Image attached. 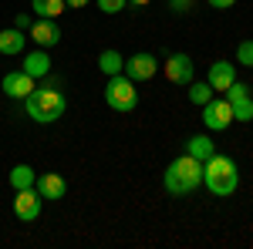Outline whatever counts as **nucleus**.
I'll return each instance as SVG.
<instances>
[{
  "label": "nucleus",
  "instance_id": "18",
  "mask_svg": "<svg viewBox=\"0 0 253 249\" xmlns=\"http://www.w3.org/2000/svg\"><path fill=\"white\" fill-rule=\"evenodd\" d=\"M31 7H34V14L38 17H47V20H58L64 14V0H31Z\"/></svg>",
  "mask_w": 253,
  "mask_h": 249
},
{
  "label": "nucleus",
  "instance_id": "14",
  "mask_svg": "<svg viewBox=\"0 0 253 249\" xmlns=\"http://www.w3.org/2000/svg\"><path fill=\"white\" fill-rule=\"evenodd\" d=\"M20 71H27V74L34 77H44V74H51V58H47V51L41 47V51H34V54H27V61H24V68Z\"/></svg>",
  "mask_w": 253,
  "mask_h": 249
},
{
  "label": "nucleus",
  "instance_id": "16",
  "mask_svg": "<svg viewBox=\"0 0 253 249\" xmlns=\"http://www.w3.org/2000/svg\"><path fill=\"white\" fill-rule=\"evenodd\" d=\"M24 44H27V34L24 31H17V27L0 31V54H20Z\"/></svg>",
  "mask_w": 253,
  "mask_h": 249
},
{
  "label": "nucleus",
  "instance_id": "17",
  "mask_svg": "<svg viewBox=\"0 0 253 249\" xmlns=\"http://www.w3.org/2000/svg\"><path fill=\"white\" fill-rule=\"evenodd\" d=\"M122 68H125V58H122L118 51H101V54H98V71H101V74L115 77V74H122Z\"/></svg>",
  "mask_w": 253,
  "mask_h": 249
},
{
  "label": "nucleus",
  "instance_id": "9",
  "mask_svg": "<svg viewBox=\"0 0 253 249\" xmlns=\"http://www.w3.org/2000/svg\"><path fill=\"white\" fill-rule=\"evenodd\" d=\"M14 215L20 222H34L41 215V195L38 189H17V199H14Z\"/></svg>",
  "mask_w": 253,
  "mask_h": 249
},
{
  "label": "nucleus",
  "instance_id": "15",
  "mask_svg": "<svg viewBox=\"0 0 253 249\" xmlns=\"http://www.w3.org/2000/svg\"><path fill=\"white\" fill-rule=\"evenodd\" d=\"M186 155H193V158H199V162L213 158V155H216L213 138H210V135H193V138L186 142Z\"/></svg>",
  "mask_w": 253,
  "mask_h": 249
},
{
  "label": "nucleus",
  "instance_id": "19",
  "mask_svg": "<svg viewBox=\"0 0 253 249\" xmlns=\"http://www.w3.org/2000/svg\"><path fill=\"white\" fill-rule=\"evenodd\" d=\"M34 182H38V175H34L31 165H14V169H10V185H14V192L17 189H34Z\"/></svg>",
  "mask_w": 253,
  "mask_h": 249
},
{
  "label": "nucleus",
  "instance_id": "7",
  "mask_svg": "<svg viewBox=\"0 0 253 249\" xmlns=\"http://www.w3.org/2000/svg\"><path fill=\"white\" fill-rule=\"evenodd\" d=\"M122 71H125V77H132V81H149V77H156L159 61L152 54H145V51H138V54H132V58L125 61Z\"/></svg>",
  "mask_w": 253,
  "mask_h": 249
},
{
  "label": "nucleus",
  "instance_id": "20",
  "mask_svg": "<svg viewBox=\"0 0 253 249\" xmlns=\"http://www.w3.org/2000/svg\"><path fill=\"white\" fill-rule=\"evenodd\" d=\"M210 98H213L210 81H189V101H193V105H206Z\"/></svg>",
  "mask_w": 253,
  "mask_h": 249
},
{
  "label": "nucleus",
  "instance_id": "23",
  "mask_svg": "<svg viewBox=\"0 0 253 249\" xmlns=\"http://www.w3.org/2000/svg\"><path fill=\"white\" fill-rule=\"evenodd\" d=\"M169 7L175 14H186V10H193V0H169Z\"/></svg>",
  "mask_w": 253,
  "mask_h": 249
},
{
  "label": "nucleus",
  "instance_id": "26",
  "mask_svg": "<svg viewBox=\"0 0 253 249\" xmlns=\"http://www.w3.org/2000/svg\"><path fill=\"white\" fill-rule=\"evenodd\" d=\"M64 3H68L71 10H81V7H84V3H91V0H64Z\"/></svg>",
  "mask_w": 253,
  "mask_h": 249
},
{
  "label": "nucleus",
  "instance_id": "11",
  "mask_svg": "<svg viewBox=\"0 0 253 249\" xmlns=\"http://www.w3.org/2000/svg\"><path fill=\"white\" fill-rule=\"evenodd\" d=\"M31 37H34L41 47L47 51V47H54V44L61 40V31H58V24H54V20L41 17V20H34V24H31Z\"/></svg>",
  "mask_w": 253,
  "mask_h": 249
},
{
  "label": "nucleus",
  "instance_id": "3",
  "mask_svg": "<svg viewBox=\"0 0 253 249\" xmlns=\"http://www.w3.org/2000/svg\"><path fill=\"white\" fill-rule=\"evenodd\" d=\"M24 101H27V118H34L38 125H51V121H58V118L64 115V108H68L64 95H61L54 84L34 88Z\"/></svg>",
  "mask_w": 253,
  "mask_h": 249
},
{
  "label": "nucleus",
  "instance_id": "8",
  "mask_svg": "<svg viewBox=\"0 0 253 249\" xmlns=\"http://www.w3.org/2000/svg\"><path fill=\"white\" fill-rule=\"evenodd\" d=\"M162 71H166V77H169L172 84H189L193 74H196L193 58H189V54H169V61L162 64Z\"/></svg>",
  "mask_w": 253,
  "mask_h": 249
},
{
  "label": "nucleus",
  "instance_id": "10",
  "mask_svg": "<svg viewBox=\"0 0 253 249\" xmlns=\"http://www.w3.org/2000/svg\"><path fill=\"white\" fill-rule=\"evenodd\" d=\"M3 95L7 98H27L34 91V77L27 74V71H10V74H3Z\"/></svg>",
  "mask_w": 253,
  "mask_h": 249
},
{
  "label": "nucleus",
  "instance_id": "27",
  "mask_svg": "<svg viewBox=\"0 0 253 249\" xmlns=\"http://www.w3.org/2000/svg\"><path fill=\"white\" fill-rule=\"evenodd\" d=\"M132 3H135V7H145V3H152V0H132Z\"/></svg>",
  "mask_w": 253,
  "mask_h": 249
},
{
  "label": "nucleus",
  "instance_id": "21",
  "mask_svg": "<svg viewBox=\"0 0 253 249\" xmlns=\"http://www.w3.org/2000/svg\"><path fill=\"white\" fill-rule=\"evenodd\" d=\"M236 64H243V68H253V40H243V44L236 47Z\"/></svg>",
  "mask_w": 253,
  "mask_h": 249
},
{
  "label": "nucleus",
  "instance_id": "4",
  "mask_svg": "<svg viewBox=\"0 0 253 249\" xmlns=\"http://www.w3.org/2000/svg\"><path fill=\"white\" fill-rule=\"evenodd\" d=\"M105 101H108V108H115V111H122V115L135 111V105H138L135 81H132V77L115 74L112 81H108V88H105Z\"/></svg>",
  "mask_w": 253,
  "mask_h": 249
},
{
  "label": "nucleus",
  "instance_id": "22",
  "mask_svg": "<svg viewBox=\"0 0 253 249\" xmlns=\"http://www.w3.org/2000/svg\"><path fill=\"white\" fill-rule=\"evenodd\" d=\"M125 3H128V0H98V7H101L105 14H118V10H125Z\"/></svg>",
  "mask_w": 253,
  "mask_h": 249
},
{
  "label": "nucleus",
  "instance_id": "1",
  "mask_svg": "<svg viewBox=\"0 0 253 249\" xmlns=\"http://www.w3.org/2000/svg\"><path fill=\"white\" fill-rule=\"evenodd\" d=\"M203 185L213 192L216 199L223 195H233L236 185H240V172H236V162L226 158V155H213L203 162Z\"/></svg>",
  "mask_w": 253,
  "mask_h": 249
},
{
  "label": "nucleus",
  "instance_id": "5",
  "mask_svg": "<svg viewBox=\"0 0 253 249\" xmlns=\"http://www.w3.org/2000/svg\"><path fill=\"white\" fill-rule=\"evenodd\" d=\"M203 125H206L210 132H226V128L233 125V105L223 101V98H210V101L203 105Z\"/></svg>",
  "mask_w": 253,
  "mask_h": 249
},
{
  "label": "nucleus",
  "instance_id": "13",
  "mask_svg": "<svg viewBox=\"0 0 253 249\" xmlns=\"http://www.w3.org/2000/svg\"><path fill=\"white\" fill-rule=\"evenodd\" d=\"M34 185H38V195H41V199H54V202H58V199H64V192H68V182H64L58 172L41 175Z\"/></svg>",
  "mask_w": 253,
  "mask_h": 249
},
{
  "label": "nucleus",
  "instance_id": "12",
  "mask_svg": "<svg viewBox=\"0 0 253 249\" xmlns=\"http://www.w3.org/2000/svg\"><path fill=\"white\" fill-rule=\"evenodd\" d=\"M210 88L213 91H226L230 84L236 81V64H230V61H216L213 68H210Z\"/></svg>",
  "mask_w": 253,
  "mask_h": 249
},
{
  "label": "nucleus",
  "instance_id": "24",
  "mask_svg": "<svg viewBox=\"0 0 253 249\" xmlns=\"http://www.w3.org/2000/svg\"><path fill=\"white\" fill-rule=\"evenodd\" d=\"M31 24H34V20L27 17V14H17V20H14V27H17V31H31Z\"/></svg>",
  "mask_w": 253,
  "mask_h": 249
},
{
  "label": "nucleus",
  "instance_id": "25",
  "mask_svg": "<svg viewBox=\"0 0 253 249\" xmlns=\"http://www.w3.org/2000/svg\"><path fill=\"white\" fill-rule=\"evenodd\" d=\"M206 3H210L213 10H226V7H233L236 0H206Z\"/></svg>",
  "mask_w": 253,
  "mask_h": 249
},
{
  "label": "nucleus",
  "instance_id": "2",
  "mask_svg": "<svg viewBox=\"0 0 253 249\" xmlns=\"http://www.w3.org/2000/svg\"><path fill=\"white\" fill-rule=\"evenodd\" d=\"M162 182H166L169 195H189L193 189L203 185V162L193 158V155H182V158H175L172 165L166 169Z\"/></svg>",
  "mask_w": 253,
  "mask_h": 249
},
{
  "label": "nucleus",
  "instance_id": "6",
  "mask_svg": "<svg viewBox=\"0 0 253 249\" xmlns=\"http://www.w3.org/2000/svg\"><path fill=\"white\" fill-rule=\"evenodd\" d=\"M226 101L233 105V121H253V98H250V88L247 84H240L233 81L230 88H226Z\"/></svg>",
  "mask_w": 253,
  "mask_h": 249
}]
</instances>
